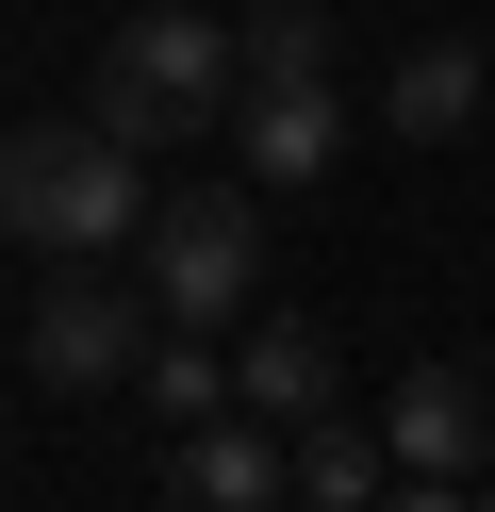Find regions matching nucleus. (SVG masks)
<instances>
[{
    "label": "nucleus",
    "mask_w": 495,
    "mask_h": 512,
    "mask_svg": "<svg viewBox=\"0 0 495 512\" xmlns=\"http://www.w3.org/2000/svg\"><path fill=\"white\" fill-rule=\"evenodd\" d=\"M149 232V166H132L116 133H83V116H17L0 133V248H33V265H99V248Z\"/></svg>",
    "instance_id": "obj_1"
},
{
    "label": "nucleus",
    "mask_w": 495,
    "mask_h": 512,
    "mask_svg": "<svg viewBox=\"0 0 495 512\" xmlns=\"http://www.w3.org/2000/svg\"><path fill=\"white\" fill-rule=\"evenodd\" d=\"M215 116H231V34H215V17H198V0L116 17V50H99V83H83V133H116L132 166H149V149L215 133Z\"/></svg>",
    "instance_id": "obj_2"
},
{
    "label": "nucleus",
    "mask_w": 495,
    "mask_h": 512,
    "mask_svg": "<svg viewBox=\"0 0 495 512\" xmlns=\"http://www.w3.org/2000/svg\"><path fill=\"white\" fill-rule=\"evenodd\" d=\"M149 314L165 331H231V314L264 298V199L248 182H182V199H149Z\"/></svg>",
    "instance_id": "obj_3"
},
{
    "label": "nucleus",
    "mask_w": 495,
    "mask_h": 512,
    "mask_svg": "<svg viewBox=\"0 0 495 512\" xmlns=\"http://www.w3.org/2000/svg\"><path fill=\"white\" fill-rule=\"evenodd\" d=\"M132 347H149V314H132L116 281H83V265H66L50 298H33V380H50V397H116V380H132Z\"/></svg>",
    "instance_id": "obj_4"
},
{
    "label": "nucleus",
    "mask_w": 495,
    "mask_h": 512,
    "mask_svg": "<svg viewBox=\"0 0 495 512\" xmlns=\"http://www.w3.org/2000/svg\"><path fill=\"white\" fill-rule=\"evenodd\" d=\"M380 463H396V479H479V463H495V397H479L462 364H413V380L380 397Z\"/></svg>",
    "instance_id": "obj_5"
},
{
    "label": "nucleus",
    "mask_w": 495,
    "mask_h": 512,
    "mask_svg": "<svg viewBox=\"0 0 495 512\" xmlns=\"http://www.w3.org/2000/svg\"><path fill=\"white\" fill-rule=\"evenodd\" d=\"M231 413L281 430V446L330 413V331H314V314H248V347H231Z\"/></svg>",
    "instance_id": "obj_6"
},
{
    "label": "nucleus",
    "mask_w": 495,
    "mask_h": 512,
    "mask_svg": "<svg viewBox=\"0 0 495 512\" xmlns=\"http://www.w3.org/2000/svg\"><path fill=\"white\" fill-rule=\"evenodd\" d=\"M215 133L248 149V182H330L347 100H330V83H231V116H215Z\"/></svg>",
    "instance_id": "obj_7"
},
{
    "label": "nucleus",
    "mask_w": 495,
    "mask_h": 512,
    "mask_svg": "<svg viewBox=\"0 0 495 512\" xmlns=\"http://www.w3.org/2000/svg\"><path fill=\"white\" fill-rule=\"evenodd\" d=\"M165 512H281V430L198 413V430L165 446Z\"/></svg>",
    "instance_id": "obj_8"
},
{
    "label": "nucleus",
    "mask_w": 495,
    "mask_h": 512,
    "mask_svg": "<svg viewBox=\"0 0 495 512\" xmlns=\"http://www.w3.org/2000/svg\"><path fill=\"white\" fill-rule=\"evenodd\" d=\"M281 496H314V512H380V496H396V463H380V430L314 413V430L281 446Z\"/></svg>",
    "instance_id": "obj_9"
},
{
    "label": "nucleus",
    "mask_w": 495,
    "mask_h": 512,
    "mask_svg": "<svg viewBox=\"0 0 495 512\" xmlns=\"http://www.w3.org/2000/svg\"><path fill=\"white\" fill-rule=\"evenodd\" d=\"M479 100H495V83H479V50H446V34L396 67V133H429V149H462V133H479Z\"/></svg>",
    "instance_id": "obj_10"
},
{
    "label": "nucleus",
    "mask_w": 495,
    "mask_h": 512,
    "mask_svg": "<svg viewBox=\"0 0 495 512\" xmlns=\"http://www.w3.org/2000/svg\"><path fill=\"white\" fill-rule=\"evenodd\" d=\"M231 83H330V0H248Z\"/></svg>",
    "instance_id": "obj_11"
},
{
    "label": "nucleus",
    "mask_w": 495,
    "mask_h": 512,
    "mask_svg": "<svg viewBox=\"0 0 495 512\" xmlns=\"http://www.w3.org/2000/svg\"><path fill=\"white\" fill-rule=\"evenodd\" d=\"M132 380H149L182 430H198V413H231V347H215V331H149V347H132Z\"/></svg>",
    "instance_id": "obj_12"
},
{
    "label": "nucleus",
    "mask_w": 495,
    "mask_h": 512,
    "mask_svg": "<svg viewBox=\"0 0 495 512\" xmlns=\"http://www.w3.org/2000/svg\"><path fill=\"white\" fill-rule=\"evenodd\" d=\"M380 512H462V479H396V496Z\"/></svg>",
    "instance_id": "obj_13"
},
{
    "label": "nucleus",
    "mask_w": 495,
    "mask_h": 512,
    "mask_svg": "<svg viewBox=\"0 0 495 512\" xmlns=\"http://www.w3.org/2000/svg\"><path fill=\"white\" fill-rule=\"evenodd\" d=\"M462 512H495V479H479V496H462Z\"/></svg>",
    "instance_id": "obj_14"
}]
</instances>
